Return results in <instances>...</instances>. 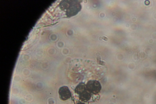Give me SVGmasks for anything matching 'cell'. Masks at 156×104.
Instances as JSON below:
<instances>
[{
	"label": "cell",
	"instance_id": "6da1fadb",
	"mask_svg": "<svg viewBox=\"0 0 156 104\" xmlns=\"http://www.w3.org/2000/svg\"><path fill=\"white\" fill-rule=\"evenodd\" d=\"M75 91L79 95V99L82 101L87 102L91 97L92 94L87 90L86 84L83 83H80L77 85Z\"/></svg>",
	"mask_w": 156,
	"mask_h": 104
},
{
	"label": "cell",
	"instance_id": "7a4b0ae2",
	"mask_svg": "<svg viewBox=\"0 0 156 104\" xmlns=\"http://www.w3.org/2000/svg\"><path fill=\"white\" fill-rule=\"evenodd\" d=\"M87 90L91 94L96 95L98 93L101 89V85L100 82L96 80H90L86 84Z\"/></svg>",
	"mask_w": 156,
	"mask_h": 104
},
{
	"label": "cell",
	"instance_id": "3957f363",
	"mask_svg": "<svg viewBox=\"0 0 156 104\" xmlns=\"http://www.w3.org/2000/svg\"><path fill=\"white\" fill-rule=\"evenodd\" d=\"M59 97L62 100H66L69 99L71 96V93L69 88L66 86H63L59 89Z\"/></svg>",
	"mask_w": 156,
	"mask_h": 104
},
{
	"label": "cell",
	"instance_id": "277c9868",
	"mask_svg": "<svg viewBox=\"0 0 156 104\" xmlns=\"http://www.w3.org/2000/svg\"><path fill=\"white\" fill-rule=\"evenodd\" d=\"M76 104H85L83 102H79L77 103Z\"/></svg>",
	"mask_w": 156,
	"mask_h": 104
}]
</instances>
